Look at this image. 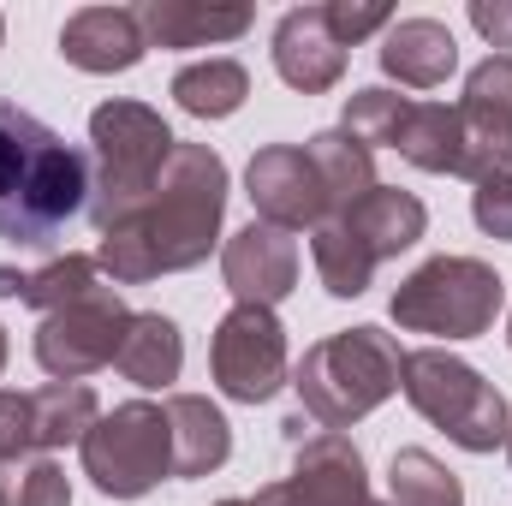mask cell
Segmentation results:
<instances>
[{
  "instance_id": "35",
  "label": "cell",
  "mask_w": 512,
  "mask_h": 506,
  "mask_svg": "<svg viewBox=\"0 0 512 506\" xmlns=\"http://www.w3.org/2000/svg\"><path fill=\"white\" fill-rule=\"evenodd\" d=\"M0 370H6V328H0Z\"/></svg>"
},
{
  "instance_id": "33",
  "label": "cell",
  "mask_w": 512,
  "mask_h": 506,
  "mask_svg": "<svg viewBox=\"0 0 512 506\" xmlns=\"http://www.w3.org/2000/svg\"><path fill=\"white\" fill-rule=\"evenodd\" d=\"M471 24L495 48H512V0H471Z\"/></svg>"
},
{
  "instance_id": "28",
  "label": "cell",
  "mask_w": 512,
  "mask_h": 506,
  "mask_svg": "<svg viewBox=\"0 0 512 506\" xmlns=\"http://www.w3.org/2000/svg\"><path fill=\"white\" fill-rule=\"evenodd\" d=\"M0 506H72V483L54 459L0 465Z\"/></svg>"
},
{
  "instance_id": "1",
  "label": "cell",
  "mask_w": 512,
  "mask_h": 506,
  "mask_svg": "<svg viewBox=\"0 0 512 506\" xmlns=\"http://www.w3.org/2000/svg\"><path fill=\"white\" fill-rule=\"evenodd\" d=\"M221 215H227V161L209 143H173V161L155 179L149 203L114 233H102L96 268L114 286H143L155 274L197 268L221 239Z\"/></svg>"
},
{
  "instance_id": "8",
  "label": "cell",
  "mask_w": 512,
  "mask_h": 506,
  "mask_svg": "<svg viewBox=\"0 0 512 506\" xmlns=\"http://www.w3.org/2000/svg\"><path fill=\"white\" fill-rule=\"evenodd\" d=\"M126 298L114 292V280H102L90 298L66 304V310H48L42 328H36V364L54 381H84L96 370H108L120 358V340H126Z\"/></svg>"
},
{
  "instance_id": "21",
  "label": "cell",
  "mask_w": 512,
  "mask_h": 506,
  "mask_svg": "<svg viewBox=\"0 0 512 506\" xmlns=\"http://www.w3.org/2000/svg\"><path fill=\"white\" fill-rule=\"evenodd\" d=\"M102 286V268L96 256H54L42 268H0V298H18L30 310H66L78 298H90Z\"/></svg>"
},
{
  "instance_id": "38",
  "label": "cell",
  "mask_w": 512,
  "mask_h": 506,
  "mask_svg": "<svg viewBox=\"0 0 512 506\" xmlns=\"http://www.w3.org/2000/svg\"><path fill=\"white\" fill-rule=\"evenodd\" d=\"M370 506H376V501H370Z\"/></svg>"
},
{
  "instance_id": "24",
  "label": "cell",
  "mask_w": 512,
  "mask_h": 506,
  "mask_svg": "<svg viewBox=\"0 0 512 506\" xmlns=\"http://www.w3.org/2000/svg\"><path fill=\"white\" fill-rule=\"evenodd\" d=\"M30 417H36V447L54 453V447H72V441L84 447L102 405H96V393L84 381H48V387L30 393Z\"/></svg>"
},
{
  "instance_id": "14",
  "label": "cell",
  "mask_w": 512,
  "mask_h": 506,
  "mask_svg": "<svg viewBox=\"0 0 512 506\" xmlns=\"http://www.w3.org/2000/svg\"><path fill=\"white\" fill-rule=\"evenodd\" d=\"M274 72L304 96H322V90H334L346 78V48L328 30L322 6H292L274 24Z\"/></svg>"
},
{
  "instance_id": "16",
  "label": "cell",
  "mask_w": 512,
  "mask_h": 506,
  "mask_svg": "<svg viewBox=\"0 0 512 506\" xmlns=\"http://www.w3.org/2000/svg\"><path fill=\"white\" fill-rule=\"evenodd\" d=\"M459 66V42L435 18H393L382 36V72L399 78L405 90H435Z\"/></svg>"
},
{
  "instance_id": "11",
  "label": "cell",
  "mask_w": 512,
  "mask_h": 506,
  "mask_svg": "<svg viewBox=\"0 0 512 506\" xmlns=\"http://www.w3.org/2000/svg\"><path fill=\"white\" fill-rule=\"evenodd\" d=\"M459 126H465V173L459 179H489L512 167V54L483 60L465 78V102H459Z\"/></svg>"
},
{
  "instance_id": "18",
  "label": "cell",
  "mask_w": 512,
  "mask_h": 506,
  "mask_svg": "<svg viewBox=\"0 0 512 506\" xmlns=\"http://www.w3.org/2000/svg\"><path fill=\"white\" fill-rule=\"evenodd\" d=\"M161 411H167V429H173V477H209V471L227 465L233 429L203 393H173Z\"/></svg>"
},
{
  "instance_id": "6",
  "label": "cell",
  "mask_w": 512,
  "mask_h": 506,
  "mask_svg": "<svg viewBox=\"0 0 512 506\" xmlns=\"http://www.w3.org/2000/svg\"><path fill=\"white\" fill-rule=\"evenodd\" d=\"M399 387H405V399H411L447 441H459L465 453H495L512 435L507 393H501L495 381H483L465 358H453V352H435V346H429V352H405Z\"/></svg>"
},
{
  "instance_id": "30",
  "label": "cell",
  "mask_w": 512,
  "mask_h": 506,
  "mask_svg": "<svg viewBox=\"0 0 512 506\" xmlns=\"http://www.w3.org/2000/svg\"><path fill=\"white\" fill-rule=\"evenodd\" d=\"M471 215H477V227H483L489 239H512V167L507 173L477 179V191H471Z\"/></svg>"
},
{
  "instance_id": "39",
  "label": "cell",
  "mask_w": 512,
  "mask_h": 506,
  "mask_svg": "<svg viewBox=\"0 0 512 506\" xmlns=\"http://www.w3.org/2000/svg\"><path fill=\"white\" fill-rule=\"evenodd\" d=\"M507 340H512V334H507Z\"/></svg>"
},
{
  "instance_id": "32",
  "label": "cell",
  "mask_w": 512,
  "mask_h": 506,
  "mask_svg": "<svg viewBox=\"0 0 512 506\" xmlns=\"http://www.w3.org/2000/svg\"><path fill=\"white\" fill-rule=\"evenodd\" d=\"M36 447V417H30V393H0V465L30 459Z\"/></svg>"
},
{
  "instance_id": "31",
  "label": "cell",
  "mask_w": 512,
  "mask_h": 506,
  "mask_svg": "<svg viewBox=\"0 0 512 506\" xmlns=\"http://www.w3.org/2000/svg\"><path fill=\"white\" fill-rule=\"evenodd\" d=\"M322 18H328V30L340 36V48H352V42H364V36H376V30L393 24V12L376 6V0H364V6H352V0H328Z\"/></svg>"
},
{
  "instance_id": "29",
  "label": "cell",
  "mask_w": 512,
  "mask_h": 506,
  "mask_svg": "<svg viewBox=\"0 0 512 506\" xmlns=\"http://www.w3.org/2000/svg\"><path fill=\"white\" fill-rule=\"evenodd\" d=\"M405 108H411V96L358 90V96H346V120H340V131H352L364 149H376V143L393 149V131H399V120H405Z\"/></svg>"
},
{
  "instance_id": "27",
  "label": "cell",
  "mask_w": 512,
  "mask_h": 506,
  "mask_svg": "<svg viewBox=\"0 0 512 506\" xmlns=\"http://www.w3.org/2000/svg\"><path fill=\"white\" fill-rule=\"evenodd\" d=\"M387 489H393V506H465V489L459 477L423 453V447H405L393 453V471H387Z\"/></svg>"
},
{
  "instance_id": "17",
  "label": "cell",
  "mask_w": 512,
  "mask_h": 506,
  "mask_svg": "<svg viewBox=\"0 0 512 506\" xmlns=\"http://www.w3.org/2000/svg\"><path fill=\"white\" fill-rule=\"evenodd\" d=\"M137 24L155 48H209L251 30V6H209V0H143Z\"/></svg>"
},
{
  "instance_id": "37",
  "label": "cell",
  "mask_w": 512,
  "mask_h": 506,
  "mask_svg": "<svg viewBox=\"0 0 512 506\" xmlns=\"http://www.w3.org/2000/svg\"><path fill=\"white\" fill-rule=\"evenodd\" d=\"M0 36H6V24H0Z\"/></svg>"
},
{
  "instance_id": "20",
  "label": "cell",
  "mask_w": 512,
  "mask_h": 506,
  "mask_svg": "<svg viewBox=\"0 0 512 506\" xmlns=\"http://www.w3.org/2000/svg\"><path fill=\"white\" fill-rule=\"evenodd\" d=\"M393 149L411 167H423V173H465V126H459V108H447V102H411L399 131H393Z\"/></svg>"
},
{
  "instance_id": "19",
  "label": "cell",
  "mask_w": 512,
  "mask_h": 506,
  "mask_svg": "<svg viewBox=\"0 0 512 506\" xmlns=\"http://www.w3.org/2000/svg\"><path fill=\"white\" fill-rule=\"evenodd\" d=\"M364 245H370V256L376 262H387V256L411 251L417 239H423V227H429V209L411 197V191H399V185H376L364 203H352L346 215H340Z\"/></svg>"
},
{
  "instance_id": "5",
  "label": "cell",
  "mask_w": 512,
  "mask_h": 506,
  "mask_svg": "<svg viewBox=\"0 0 512 506\" xmlns=\"http://www.w3.org/2000/svg\"><path fill=\"white\" fill-rule=\"evenodd\" d=\"M507 304V286L489 262L477 256H429L417 274L399 280L393 292V322L405 334H435V340H477L495 328Z\"/></svg>"
},
{
  "instance_id": "2",
  "label": "cell",
  "mask_w": 512,
  "mask_h": 506,
  "mask_svg": "<svg viewBox=\"0 0 512 506\" xmlns=\"http://www.w3.org/2000/svg\"><path fill=\"white\" fill-rule=\"evenodd\" d=\"M78 209H90V155L0 96V239L54 251Z\"/></svg>"
},
{
  "instance_id": "23",
  "label": "cell",
  "mask_w": 512,
  "mask_h": 506,
  "mask_svg": "<svg viewBox=\"0 0 512 506\" xmlns=\"http://www.w3.org/2000/svg\"><path fill=\"white\" fill-rule=\"evenodd\" d=\"M310 161H316V173H322V185H328V209L334 215H346L352 203H364L370 191H376V155L352 137V131H316L310 143Z\"/></svg>"
},
{
  "instance_id": "15",
  "label": "cell",
  "mask_w": 512,
  "mask_h": 506,
  "mask_svg": "<svg viewBox=\"0 0 512 506\" xmlns=\"http://www.w3.org/2000/svg\"><path fill=\"white\" fill-rule=\"evenodd\" d=\"M143 48H149V36L131 6H84L60 30V54L78 72H131L143 60Z\"/></svg>"
},
{
  "instance_id": "26",
  "label": "cell",
  "mask_w": 512,
  "mask_h": 506,
  "mask_svg": "<svg viewBox=\"0 0 512 506\" xmlns=\"http://www.w3.org/2000/svg\"><path fill=\"white\" fill-rule=\"evenodd\" d=\"M310 251H316V274H322V286H328L334 298H364L370 280H376V268H382V262L370 256V245H364L340 215L316 227Z\"/></svg>"
},
{
  "instance_id": "4",
  "label": "cell",
  "mask_w": 512,
  "mask_h": 506,
  "mask_svg": "<svg viewBox=\"0 0 512 506\" xmlns=\"http://www.w3.org/2000/svg\"><path fill=\"white\" fill-rule=\"evenodd\" d=\"M399 340L382 328H346V334H328L316 340L304 358H298V399H304V417L322 423V429H352L358 417H370L387 393L399 387Z\"/></svg>"
},
{
  "instance_id": "36",
  "label": "cell",
  "mask_w": 512,
  "mask_h": 506,
  "mask_svg": "<svg viewBox=\"0 0 512 506\" xmlns=\"http://www.w3.org/2000/svg\"><path fill=\"white\" fill-rule=\"evenodd\" d=\"M507 459H512V435H507Z\"/></svg>"
},
{
  "instance_id": "10",
  "label": "cell",
  "mask_w": 512,
  "mask_h": 506,
  "mask_svg": "<svg viewBox=\"0 0 512 506\" xmlns=\"http://www.w3.org/2000/svg\"><path fill=\"white\" fill-rule=\"evenodd\" d=\"M245 185H251L256 221H268V227H286V233H292V227H322V221H334L328 185H322L310 149H298V143H268V149H256Z\"/></svg>"
},
{
  "instance_id": "34",
  "label": "cell",
  "mask_w": 512,
  "mask_h": 506,
  "mask_svg": "<svg viewBox=\"0 0 512 506\" xmlns=\"http://www.w3.org/2000/svg\"><path fill=\"white\" fill-rule=\"evenodd\" d=\"M215 506H262V501H256V495H251V501H215Z\"/></svg>"
},
{
  "instance_id": "13",
  "label": "cell",
  "mask_w": 512,
  "mask_h": 506,
  "mask_svg": "<svg viewBox=\"0 0 512 506\" xmlns=\"http://www.w3.org/2000/svg\"><path fill=\"white\" fill-rule=\"evenodd\" d=\"M221 274H227V292L239 304H256V310H274L292 286H298V245L286 227H268V221H251L227 239L221 251Z\"/></svg>"
},
{
  "instance_id": "22",
  "label": "cell",
  "mask_w": 512,
  "mask_h": 506,
  "mask_svg": "<svg viewBox=\"0 0 512 506\" xmlns=\"http://www.w3.org/2000/svg\"><path fill=\"white\" fill-rule=\"evenodd\" d=\"M120 376L137 381V387H167L179 381V364H185V340H179V322L161 316V310H137L126 322V340H120Z\"/></svg>"
},
{
  "instance_id": "7",
  "label": "cell",
  "mask_w": 512,
  "mask_h": 506,
  "mask_svg": "<svg viewBox=\"0 0 512 506\" xmlns=\"http://www.w3.org/2000/svg\"><path fill=\"white\" fill-rule=\"evenodd\" d=\"M84 477L108 501H137L161 477H173L167 411L149 399H131V405H114L108 417H96V429L84 435Z\"/></svg>"
},
{
  "instance_id": "3",
  "label": "cell",
  "mask_w": 512,
  "mask_h": 506,
  "mask_svg": "<svg viewBox=\"0 0 512 506\" xmlns=\"http://www.w3.org/2000/svg\"><path fill=\"white\" fill-rule=\"evenodd\" d=\"M173 131L155 108L143 102H102L90 114V221L96 233H114L120 221H131L155 179L173 161Z\"/></svg>"
},
{
  "instance_id": "9",
  "label": "cell",
  "mask_w": 512,
  "mask_h": 506,
  "mask_svg": "<svg viewBox=\"0 0 512 506\" xmlns=\"http://www.w3.org/2000/svg\"><path fill=\"white\" fill-rule=\"evenodd\" d=\"M209 370L215 387L239 405H262L286 387V328L274 322V310L239 304L233 316H221L215 346H209Z\"/></svg>"
},
{
  "instance_id": "12",
  "label": "cell",
  "mask_w": 512,
  "mask_h": 506,
  "mask_svg": "<svg viewBox=\"0 0 512 506\" xmlns=\"http://www.w3.org/2000/svg\"><path fill=\"white\" fill-rule=\"evenodd\" d=\"M280 506H370L364 453L340 429H316L292 447V477L280 483Z\"/></svg>"
},
{
  "instance_id": "25",
  "label": "cell",
  "mask_w": 512,
  "mask_h": 506,
  "mask_svg": "<svg viewBox=\"0 0 512 506\" xmlns=\"http://www.w3.org/2000/svg\"><path fill=\"white\" fill-rule=\"evenodd\" d=\"M245 96H251V72L239 60H197L173 78V102L197 120H227L245 108Z\"/></svg>"
}]
</instances>
